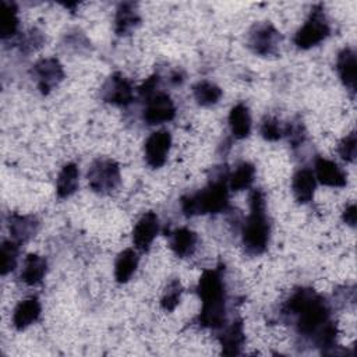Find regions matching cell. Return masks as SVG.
<instances>
[{"label": "cell", "mask_w": 357, "mask_h": 357, "mask_svg": "<svg viewBox=\"0 0 357 357\" xmlns=\"http://www.w3.org/2000/svg\"><path fill=\"white\" fill-rule=\"evenodd\" d=\"M286 314L297 317V331L300 335L314 337L331 321V307L328 301L315 290L301 287L296 290L283 307Z\"/></svg>", "instance_id": "1"}, {"label": "cell", "mask_w": 357, "mask_h": 357, "mask_svg": "<svg viewBox=\"0 0 357 357\" xmlns=\"http://www.w3.org/2000/svg\"><path fill=\"white\" fill-rule=\"evenodd\" d=\"M197 293L202 307L197 322L202 328L219 329L226 322V287L223 280V268L218 266L202 272Z\"/></svg>", "instance_id": "2"}, {"label": "cell", "mask_w": 357, "mask_h": 357, "mask_svg": "<svg viewBox=\"0 0 357 357\" xmlns=\"http://www.w3.org/2000/svg\"><path fill=\"white\" fill-rule=\"evenodd\" d=\"M271 226L266 216V204L264 192L257 188L250 194V215L243 227L241 238L245 251L250 255L262 254L269 243Z\"/></svg>", "instance_id": "3"}, {"label": "cell", "mask_w": 357, "mask_h": 357, "mask_svg": "<svg viewBox=\"0 0 357 357\" xmlns=\"http://www.w3.org/2000/svg\"><path fill=\"white\" fill-rule=\"evenodd\" d=\"M229 206V176H220L204 190L181 197V211L187 218L219 213Z\"/></svg>", "instance_id": "4"}, {"label": "cell", "mask_w": 357, "mask_h": 357, "mask_svg": "<svg viewBox=\"0 0 357 357\" xmlns=\"http://www.w3.org/2000/svg\"><path fill=\"white\" fill-rule=\"evenodd\" d=\"M331 33V26L324 13V6L317 4L312 7L307 21L294 35V45L300 49H311L324 42Z\"/></svg>", "instance_id": "5"}, {"label": "cell", "mask_w": 357, "mask_h": 357, "mask_svg": "<svg viewBox=\"0 0 357 357\" xmlns=\"http://www.w3.org/2000/svg\"><path fill=\"white\" fill-rule=\"evenodd\" d=\"M89 187L98 194H109L120 184V166L116 160L99 158L92 162L86 173Z\"/></svg>", "instance_id": "6"}, {"label": "cell", "mask_w": 357, "mask_h": 357, "mask_svg": "<svg viewBox=\"0 0 357 357\" xmlns=\"http://www.w3.org/2000/svg\"><path fill=\"white\" fill-rule=\"evenodd\" d=\"M247 42L255 54L271 56L278 52L282 35L271 22H259L251 28Z\"/></svg>", "instance_id": "7"}, {"label": "cell", "mask_w": 357, "mask_h": 357, "mask_svg": "<svg viewBox=\"0 0 357 357\" xmlns=\"http://www.w3.org/2000/svg\"><path fill=\"white\" fill-rule=\"evenodd\" d=\"M32 74L42 95L50 93L64 79L63 66L56 57H46L36 61Z\"/></svg>", "instance_id": "8"}, {"label": "cell", "mask_w": 357, "mask_h": 357, "mask_svg": "<svg viewBox=\"0 0 357 357\" xmlns=\"http://www.w3.org/2000/svg\"><path fill=\"white\" fill-rule=\"evenodd\" d=\"M176 116V107L172 98L165 92H155L146 98L142 119L146 124L155 126L173 120Z\"/></svg>", "instance_id": "9"}, {"label": "cell", "mask_w": 357, "mask_h": 357, "mask_svg": "<svg viewBox=\"0 0 357 357\" xmlns=\"http://www.w3.org/2000/svg\"><path fill=\"white\" fill-rule=\"evenodd\" d=\"M100 95L110 105L127 106L134 99V88L121 73H114L103 84Z\"/></svg>", "instance_id": "10"}, {"label": "cell", "mask_w": 357, "mask_h": 357, "mask_svg": "<svg viewBox=\"0 0 357 357\" xmlns=\"http://www.w3.org/2000/svg\"><path fill=\"white\" fill-rule=\"evenodd\" d=\"M172 146V135L166 130L152 132L144 145L145 162L152 169H159L166 163Z\"/></svg>", "instance_id": "11"}, {"label": "cell", "mask_w": 357, "mask_h": 357, "mask_svg": "<svg viewBox=\"0 0 357 357\" xmlns=\"http://www.w3.org/2000/svg\"><path fill=\"white\" fill-rule=\"evenodd\" d=\"M159 233V219L152 211L144 213L132 229V243L135 250L146 252Z\"/></svg>", "instance_id": "12"}, {"label": "cell", "mask_w": 357, "mask_h": 357, "mask_svg": "<svg viewBox=\"0 0 357 357\" xmlns=\"http://www.w3.org/2000/svg\"><path fill=\"white\" fill-rule=\"evenodd\" d=\"M314 165H315L314 176H315L317 181H319L322 185H328V187H344L346 185V183H347L346 173L333 160L318 156L315 159Z\"/></svg>", "instance_id": "13"}, {"label": "cell", "mask_w": 357, "mask_h": 357, "mask_svg": "<svg viewBox=\"0 0 357 357\" xmlns=\"http://www.w3.org/2000/svg\"><path fill=\"white\" fill-rule=\"evenodd\" d=\"M40 301L36 296L24 298L17 304L13 314V325L17 331H24L35 324L40 317Z\"/></svg>", "instance_id": "14"}, {"label": "cell", "mask_w": 357, "mask_h": 357, "mask_svg": "<svg viewBox=\"0 0 357 357\" xmlns=\"http://www.w3.org/2000/svg\"><path fill=\"white\" fill-rule=\"evenodd\" d=\"M336 71L343 85L354 95L357 81V63L356 53L351 47H344L339 52L336 59Z\"/></svg>", "instance_id": "15"}, {"label": "cell", "mask_w": 357, "mask_h": 357, "mask_svg": "<svg viewBox=\"0 0 357 357\" xmlns=\"http://www.w3.org/2000/svg\"><path fill=\"white\" fill-rule=\"evenodd\" d=\"M139 24L141 15L138 13L137 4L132 1L120 3L114 17V32L119 36H124L131 33Z\"/></svg>", "instance_id": "16"}, {"label": "cell", "mask_w": 357, "mask_h": 357, "mask_svg": "<svg viewBox=\"0 0 357 357\" xmlns=\"http://www.w3.org/2000/svg\"><path fill=\"white\" fill-rule=\"evenodd\" d=\"M317 187V178L311 169L303 167L297 170L291 180V190L298 204H308L314 198Z\"/></svg>", "instance_id": "17"}, {"label": "cell", "mask_w": 357, "mask_h": 357, "mask_svg": "<svg viewBox=\"0 0 357 357\" xmlns=\"http://www.w3.org/2000/svg\"><path fill=\"white\" fill-rule=\"evenodd\" d=\"M39 229V222L35 216L31 215H17L13 213L8 216V230L11 234V240L18 244L28 241L32 238Z\"/></svg>", "instance_id": "18"}, {"label": "cell", "mask_w": 357, "mask_h": 357, "mask_svg": "<svg viewBox=\"0 0 357 357\" xmlns=\"http://www.w3.org/2000/svg\"><path fill=\"white\" fill-rule=\"evenodd\" d=\"M222 353L225 356H237L241 353V347L245 342L244 325L241 319L233 321L219 336Z\"/></svg>", "instance_id": "19"}, {"label": "cell", "mask_w": 357, "mask_h": 357, "mask_svg": "<svg viewBox=\"0 0 357 357\" xmlns=\"http://www.w3.org/2000/svg\"><path fill=\"white\" fill-rule=\"evenodd\" d=\"M198 243L195 231L187 227H178L170 234V248L178 258H187L194 254Z\"/></svg>", "instance_id": "20"}, {"label": "cell", "mask_w": 357, "mask_h": 357, "mask_svg": "<svg viewBox=\"0 0 357 357\" xmlns=\"http://www.w3.org/2000/svg\"><path fill=\"white\" fill-rule=\"evenodd\" d=\"M47 271L46 259L39 254H28L24 259L20 279L28 286L39 284Z\"/></svg>", "instance_id": "21"}, {"label": "cell", "mask_w": 357, "mask_h": 357, "mask_svg": "<svg viewBox=\"0 0 357 357\" xmlns=\"http://www.w3.org/2000/svg\"><path fill=\"white\" fill-rule=\"evenodd\" d=\"M229 127L236 139H244L251 132V116L244 103H237L230 109Z\"/></svg>", "instance_id": "22"}, {"label": "cell", "mask_w": 357, "mask_h": 357, "mask_svg": "<svg viewBox=\"0 0 357 357\" xmlns=\"http://www.w3.org/2000/svg\"><path fill=\"white\" fill-rule=\"evenodd\" d=\"M79 170L75 163H67L61 167L56 180V194L60 199L71 197L78 188Z\"/></svg>", "instance_id": "23"}, {"label": "cell", "mask_w": 357, "mask_h": 357, "mask_svg": "<svg viewBox=\"0 0 357 357\" xmlns=\"http://www.w3.org/2000/svg\"><path fill=\"white\" fill-rule=\"evenodd\" d=\"M20 26L18 7L14 1L1 0L0 7V36L3 40L17 35Z\"/></svg>", "instance_id": "24"}, {"label": "cell", "mask_w": 357, "mask_h": 357, "mask_svg": "<svg viewBox=\"0 0 357 357\" xmlns=\"http://www.w3.org/2000/svg\"><path fill=\"white\" fill-rule=\"evenodd\" d=\"M138 266V254L132 248L123 250L114 262V279L117 283H126L131 279Z\"/></svg>", "instance_id": "25"}, {"label": "cell", "mask_w": 357, "mask_h": 357, "mask_svg": "<svg viewBox=\"0 0 357 357\" xmlns=\"http://www.w3.org/2000/svg\"><path fill=\"white\" fill-rule=\"evenodd\" d=\"M192 93H194V98H195L197 103L201 105V106L216 105L219 102V99L222 98V95H223L222 89L216 84H213L211 81H206V79L198 81L192 86Z\"/></svg>", "instance_id": "26"}, {"label": "cell", "mask_w": 357, "mask_h": 357, "mask_svg": "<svg viewBox=\"0 0 357 357\" xmlns=\"http://www.w3.org/2000/svg\"><path fill=\"white\" fill-rule=\"evenodd\" d=\"M254 176H255L254 165L250 162H241L229 176V188L231 191L247 190L252 184Z\"/></svg>", "instance_id": "27"}, {"label": "cell", "mask_w": 357, "mask_h": 357, "mask_svg": "<svg viewBox=\"0 0 357 357\" xmlns=\"http://www.w3.org/2000/svg\"><path fill=\"white\" fill-rule=\"evenodd\" d=\"M18 251H20V244L17 241H14V240L3 241L1 248H0V259H1L0 271H1L3 276L15 269L17 259H18Z\"/></svg>", "instance_id": "28"}, {"label": "cell", "mask_w": 357, "mask_h": 357, "mask_svg": "<svg viewBox=\"0 0 357 357\" xmlns=\"http://www.w3.org/2000/svg\"><path fill=\"white\" fill-rule=\"evenodd\" d=\"M181 293H183V287H181L180 280L178 279H172L167 283V286H166V289H165V291L162 294L160 307L165 311H167V312L173 311L178 305V303H180Z\"/></svg>", "instance_id": "29"}, {"label": "cell", "mask_w": 357, "mask_h": 357, "mask_svg": "<svg viewBox=\"0 0 357 357\" xmlns=\"http://www.w3.org/2000/svg\"><path fill=\"white\" fill-rule=\"evenodd\" d=\"M261 137L266 141H278L284 135V130L280 127L279 121L273 117H265L259 127Z\"/></svg>", "instance_id": "30"}, {"label": "cell", "mask_w": 357, "mask_h": 357, "mask_svg": "<svg viewBox=\"0 0 357 357\" xmlns=\"http://www.w3.org/2000/svg\"><path fill=\"white\" fill-rule=\"evenodd\" d=\"M356 131H351L350 134H347L346 137H343L337 145V152L340 155V158L349 163L354 162L356 159Z\"/></svg>", "instance_id": "31"}, {"label": "cell", "mask_w": 357, "mask_h": 357, "mask_svg": "<svg viewBox=\"0 0 357 357\" xmlns=\"http://www.w3.org/2000/svg\"><path fill=\"white\" fill-rule=\"evenodd\" d=\"M43 43V35L42 32L36 31V29H31L24 38H21V42H20V47L22 52H32V50H36L38 47H40Z\"/></svg>", "instance_id": "32"}, {"label": "cell", "mask_w": 357, "mask_h": 357, "mask_svg": "<svg viewBox=\"0 0 357 357\" xmlns=\"http://www.w3.org/2000/svg\"><path fill=\"white\" fill-rule=\"evenodd\" d=\"M284 134L289 137V141L293 144V146L300 145V144L304 141V138H305L304 127H303L301 123L289 124L287 128L284 130Z\"/></svg>", "instance_id": "33"}, {"label": "cell", "mask_w": 357, "mask_h": 357, "mask_svg": "<svg viewBox=\"0 0 357 357\" xmlns=\"http://www.w3.org/2000/svg\"><path fill=\"white\" fill-rule=\"evenodd\" d=\"M159 75L158 74H153L151 75L139 88H138V92L142 98H149L151 95H153L156 92V88H158V84H159Z\"/></svg>", "instance_id": "34"}, {"label": "cell", "mask_w": 357, "mask_h": 357, "mask_svg": "<svg viewBox=\"0 0 357 357\" xmlns=\"http://www.w3.org/2000/svg\"><path fill=\"white\" fill-rule=\"evenodd\" d=\"M356 218H357V212H356V204H350L344 208L343 213H342V219L346 225L354 227L356 226Z\"/></svg>", "instance_id": "35"}]
</instances>
